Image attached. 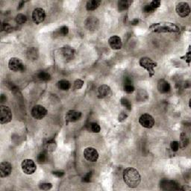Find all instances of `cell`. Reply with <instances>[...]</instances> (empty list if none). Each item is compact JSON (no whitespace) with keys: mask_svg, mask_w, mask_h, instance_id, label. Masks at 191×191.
Segmentation results:
<instances>
[{"mask_svg":"<svg viewBox=\"0 0 191 191\" xmlns=\"http://www.w3.org/2000/svg\"><path fill=\"white\" fill-rule=\"evenodd\" d=\"M123 180L130 188H135L140 185L141 176L138 170L133 167H128L123 172Z\"/></svg>","mask_w":191,"mask_h":191,"instance_id":"cell-1","label":"cell"},{"mask_svg":"<svg viewBox=\"0 0 191 191\" xmlns=\"http://www.w3.org/2000/svg\"><path fill=\"white\" fill-rule=\"evenodd\" d=\"M21 167L23 173L26 175H32L37 169L35 163L32 159L23 160L21 163Z\"/></svg>","mask_w":191,"mask_h":191,"instance_id":"cell-2","label":"cell"},{"mask_svg":"<svg viewBox=\"0 0 191 191\" xmlns=\"http://www.w3.org/2000/svg\"><path fill=\"white\" fill-rule=\"evenodd\" d=\"M12 120V112L9 108L2 105L0 107V123L6 124L10 123Z\"/></svg>","mask_w":191,"mask_h":191,"instance_id":"cell-3","label":"cell"},{"mask_svg":"<svg viewBox=\"0 0 191 191\" xmlns=\"http://www.w3.org/2000/svg\"><path fill=\"white\" fill-rule=\"evenodd\" d=\"M8 67L12 71L23 72L25 70V66L20 58H11L8 62Z\"/></svg>","mask_w":191,"mask_h":191,"instance_id":"cell-4","label":"cell"},{"mask_svg":"<svg viewBox=\"0 0 191 191\" xmlns=\"http://www.w3.org/2000/svg\"><path fill=\"white\" fill-rule=\"evenodd\" d=\"M47 114V110L45 107L40 105H37L34 106L32 110V115L34 119L37 120H40L44 119Z\"/></svg>","mask_w":191,"mask_h":191,"instance_id":"cell-5","label":"cell"},{"mask_svg":"<svg viewBox=\"0 0 191 191\" xmlns=\"http://www.w3.org/2000/svg\"><path fill=\"white\" fill-rule=\"evenodd\" d=\"M139 123L143 128H151L155 125V119L149 113H143L139 118Z\"/></svg>","mask_w":191,"mask_h":191,"instance_id":"cell-6","label":"cell"},{"mask_svg":"<svg viewBox=\"0 0 191 191\" xmlns=\"http://www.w3.org/2000/svg\"><path fill=\"white\" fill-rule=\"evenodd\" d=\"M84 157L90 162H96L99 159V153L93 147H87L84 151Z\"/></svg>","mask_w":191,"mask_h":191,"instance_id":"cell-7","label":"cell"},{"mask_svg":"<svg viewBox=\"0 0 191 191\" xmlns=\"http://www.w3.org/2000/svg\"><path fill=\"white\" fill-rule=\"evenodd\" d=\"M46 18V12L43 8H37L32 12V20L35 24L43 23Z\"/></svg>","mask_w":191,"mask_h":191,"instance_id":"cell-8","label":"cell"},{"mask_svg":"<svg viewBox=\"0 0 191 191\" xmlns=\"http://www.w3.org/2000/svg\"><path fill=\"white\" fill-rule=\"evenodd\" d=\"M175 11L178 16L181 17H186L190 13V8L188 3L179 2L175 7Z\"/></svg>","mask_w":191,"mask_h":191,"instance_id":"cell-9","label":"cell"},{"mask_svg":"<svg viewBox=\"0 0 191 191\" xmlns=\"http://www.w3.org/2000/svg\"><path fill=\"white\" fill-rule=\"evenodd\" d=\"M12 172V166L10 163L3 161L0 163V176L1 178H6L11 175Z\"/></svg>","mask_w":191,"mask_h":191,"instance_id":"cell-10","label":"cell"},{"mask_svg":"<svg viewBox=\"0 0 191 191\" xmlns=\"http://www.w3.org/2000/svg\"><path fill=\"white\" fill-rule=\"evenodd\" d=\"M81 117H82V113L80 111L71 110V111H68L66 114L65 120L69 123H75V122L80 120Z\"/></svg>","mask_w":191,"mask_h":191,"instance_id":"cell-11","label":"cell"},{"mask_svg":"<svg viewBox=\"0 0 191 191\" xmlns=\"http://www.w3.org/2000/svg\"><path fill=\"white\" fill-rule=\"evenodd\" d=\"M99 22L96 17H90L86 20L85 27L89 31H95L99 27Z\"/></svg>","mask_w":191,"mask_h":191,"instance_id":"cell-12","label":"cell"},{"mask_svg":"<svg viewBox=\"0 0 191 191\" xmlns=\"http://www.w3.org/2000/svg\"><path fill=\"white\" fill-rule=\"evenodd\" d=\"M108 44L112 49L118 50L122 47L121 38L117 35H113L108 39Z\"/></svg>","mask_w":191,"mask_h":191,"instance_id":"cell-13","label":"cell"},{"mask_svg":"<svg viewBox=\"0 0 191 191\" xmlns=\"http://www.w3.org/2000/svg\"><path fill=\"white\" fill-rule=\"evenodd\" d=\"M98 94L100 98H106L111 95V90L109 86L103 84L98 89Z\"/></svg>","mask_w":191,"mask_h":191,"instance_id":"cell-14","label":"cell"},{"mask_svg":"<svg viewBox=\"0 0 191 191\" xmlns=\"http://www.w3.org/2000/svg\"><path fill=\"white\" fill-rule=\"evenodd\" d=\"M158 89L161 94H166L170 90V85L166 81L161 79L158 82Z\"/></svg>","mask_w":191,"mask_h":191,"instance_id":"cell-15","label":"cell"},{"mask_svg":"<svg viewBox=\"0 0 191 191\" xmlns=\"http://www.w3.org/2000/svg\"><path fill=\"white\" fill-rule=\"evenodd\" d=\"M140 63L141 67L146 68V70H148L149 71H152V72H153V67H156L155 63H153V62L152 61V60L149 59V58H142V59L140 60Z\"/></svg>","mask_w":191,"mask_h":191,"instance_id":"cell-16","label":"cell"},{"mask_svg":"<svg viewBox=\"0 0 191 191\" xmlns=\"http://www.w3.org/2000/svg\"><path fill=\"white\" fill-rule=\"evenodd\" d=\"M61 54L65 59L71 60L73 59L74 55H75V51L71 47L66 46V47H63L61 49Z\"/></svg>","mask_w":191,"mask_h":191,"instance_id":"cell-17","label":"cell"},{"mask_svg":"<svg viewBox=\"0 0 191 191\" xmlns=\"http://www.w3.org/2000/svg\"><path fill=\"white\" fill-rule=\"evenodd\" d=\"M38 55L39 52L37 48L32 47L29 48L28 49V52H27V58L29 60H31V61H35L38 58Z\"/></svg>","mask_w":191,"mask_h":191,"instance_id":"cell-18","label":"cell"},{"mask_svg":"<svg viewBox=\"0 0 191 191\" xmlns=\"http://www.w3.org/2000/svg\"><path fill=\"white\" fill-rule=\"evenodd\" d=\"M101 4L100 0H90L87 2L86 5V9L87 11H94L98 8Z\"/></svg>","mask_w":191,"mask_h":191,"instance_id":"cell-19","label":"cell"},{"mask_svg":"<svg viewBox=\"0 0 191 191\" xmlns=\"http://www.w3.org/2000/svg\"><path fill=\"white\" fill-rule=\"evenodd\" d=\"M132 1L128 0H120L118 2V11H124L129 8L130 5L132 4Z\"/></svg>","mask_w":191,"mask_h":191,"instance_id":"cell-20","label":"cell"},{"mask_svg":"<svg viewBox=\"0 0 191 191\" xmlns=\"http://www.w3.org/2000/svg\"><path fill=\"white\" fill-rule=\"evenodd\" d=\"M87 128L89 132H93V133H99L101 130L100 125H99L97 123H95V122L89 123L87 124Z\"/></svg>","mask_w":191,"mask_h":191,"instance_id":"cell-21","label":"cell"},{"mask_svg":"<svg viewBox=\"0 0 191 191\" xmlns=\"http://www.w3.org/2000/svg\"><path fill=\"white\" fill-rule=\"evenodd\" d=\"M58 87L61 90H68L71 87V84L67 80H61L58 82Z\"/></svg>","mask_w":191,"mask_h":191,"instance_id":"cell-22","label":"cell"},{"mask_svg":"<svg viewBox=\"0 0 191 191\" xmlns=\"http://www.w3.org/2000/svg\"><path fill=\"white\" fill-rule=\"evenodd\" d=\"M55 148H56V143L54 140L48 141V142L45 144V149L46 151H48V152H52V151H54L55 149Z\"/></svg>","mask_w":191,"mask_h":191,"instance_id":"cell-23","label":"cell"},{"mask_svg":"<svg viewBox=\"0 0 191 191\" xmlns=\"http://www.w3.org/2000/svg\"><path fill=\"white\" fill-rule=\"evenodd\" d=\"M16 23L19 25H23V24L25 23L27 21V17L25 15L23 14V13H19L18 15H17L16 19Z\"/></svg>","mask_w":191,"mask_h":191,"instance_id":"cell-24","label":"cell"},{"mask_svg":"<svg viewBox=\"0 0 191 191\" xmlns=\"http://www.w3.org/2000/svg\"><path fill=\"white\" fill-rule=\"evenodd\" d=\"M37 78L41 81H49L51 79V75L46 72H40L37 74Z\"/></svg>","mask_w":191,"mask_h":191,"instance_id":"cell-25","label":"cell"},{"mask_svg":"<svg viewBox=\"0 0 191 191\" xmlns=\"http://www.w3.org/2000/svg\"><path fill=\"white\" fill-rule=\"evenodd\" d=\"M187 143H188V139H187V136L185 133H182L181 135V142L179 143V146L181 148H185L187 146Z\"/></svg>","mask_w":191,"mask_h":191,"instance_id":"cell-26","label":"cell"},{"mask_svg":"<svg viewBox=\"0 0 191 191\" xmlns=\"http://www.w3.org/2000/svg\"><path fill=\"white\" fill-rule=\"evenodd\" d=\"M1 29L2 31H4L6 33H11V32H13V27H12L9 23H7L2 24Z\"/></svg>","mask_w":191,"mask_h":191,"instance_id":"cell-27","label":"cell"},{"mask_svg":"<svg viewBox=\"0 0 191 191\" xmlns=\"http://www.w3.org/2000/svg\"><path fill=\"white\" fill-rule=\"evenodd\" d=\"M58 35L62 36V37L66 36V35H67L69 33V28L67 26H66V25H63V26L61 27V28L58 29Z\"/></svg>","mask_w":191,"mask_h":191,"instance_id":"cell-28","label":"cell"},{"mask_svg":"<svg viewBox=\"0 0 191 191\" xmlns=\"http://www.w3.org/2000/svg\"><path fill=\"white\" fill-rule=\"evenodd\" d=\"M121 104L123 107H125L127 110H128V111H131V110H132V104H131L130 101L127 99H125V98H122Z\"/></svg>","mask_w":191,"mask_h":191,"instance_id":"cell-29","label":"cell"},{"mask_svg":"<svg viewBox=\"0 0 191 191\" xmlns=\"http://www.w3.org/2000/svg\"><path fill=\"white\" fill-rule=\"evenodd\" d=\"M46 159H47V156H46V152H40L37 156V161H38L39 163H45Z\"/></svg>","mask_w":191,"mask_h":191,"instance_id":"cell-30","label":"cell"},{"mask_svg":"<svg viewBox=\"0 0 191 191\" xmlns=\"http://www.w3.org/2000/svg\"><path fill=\"white\" fill-rule=\"evenodd\" d=\"M124 90L127 93V94H132L135 91V87L132 84H128L124 85Z\"/></svg>","mask_w":191,"mask_h":191,"instance_id":"cell-31","label":"cell"},{"mask_svg":"<svg viewBox=\"0 0 191 191\" xmlns=\"http://www.w3.org/2000/svg\"><path fill=\"white\" fill-rule=\"evenodd\" d=\"M170 147L173 152H177L179 149V143L178 141H172L170 143Z\"/></svg>","mask_w":191,"mask_h":191,"instance_id":"cell-32","label":"cell"},{"mask_svg":"<svg viewBox=\"0 0 191 191\" xmlns=\"http://www.w3.org/2000/svg\"><path fill=\"white\" fill-rule=\"evenodd\" d=\"M83 85H84V81L81 80V79H77V80H75V82H74V88L77 89V90L82 88V87H83Z\"/></svg>","mask_w":191,"mask_h":191,"instance_id":"cell-33","label":"cell"},{"mask_svg":"<svg viewBox=\"0 0 191 191\" xmlns=\"http://www.w3.org/2000/svg\"><path fill=\"white\" fill-rule=\"evenodd\" d=\"M40 189L43 190H50L52 187V185L51 183H42L40 185Z\"/></svg>","mask_w":191,"mask_h":191,"instance_id":"cell-34","label":"cell"},{"mask_svg":"<svg viewBox=\"0 0 191 191\" xmlns=\"http://www.w3.org/2000/svg\"><path fill=\"white\" fill-rule=\"evenodd\" d=\"M149 5L152 6V8H154L155 10H156L158 8H159L160 6H161V1H158V0H154V1H152Z\"/></svg>","mask_w":191,"mask_h":191,"instance_id":"cell-35","label":"cell"},{"mask_svg":"<svg viewBox=\"0 0 191 191\" xmlns=\"http://www.w3.org/2000/svg\"><path fill=\"white\" fill-rule=\"evenodd\" d=\"M155 11V10L154 8H152L150 5H146V6H145V7L143 8V11L145 12V13H153Z\"/></svg>","mask_w":191,"mask_h":191,"instance_id":"cell-36","label":"cell"},{"mask_svg":"<svg viewBox=\"0 0 191 191\" xmlns=\"http://www.w3.org/2000/svg\"><path fill=\"white\" fill-rule=\"evenodd\" d=\"M127 114H125L124 112H122L121 113H120V115H119V117H118V120L120 122H123L125 121V120H126L127 118Z\"/></svg>","mask_w":191,"mask_h":191,"instance_id":"cell-37","label":"cell"},{"mask_svg":"<svg viewBox=\"0 0 191 191\" xmlns=\"http://www.w3.org/2000/svg\"><path fill=\"white\" fill-rule=\"evenodd\" d=\"M91 177H92V173H87V175H85V176L83 177V181L84 182H89L91 179Z\"/></svg>","mask_w":191,"mask_h":191,"instance_id":"cell-38","label":"cell"},{"mask_svg":"<svg viewBox=\"0 0 191 191\" xmlns=\"http://www.w3.org/2000/svg\"><path fill=\"white\" fill-rule=\"evenodd\" d=\"M53 175L57 177V178H61L62 176H63L64 175V173L63 171H55L52 173Z\"/></svg>","mask_w":191,"mask_h":191,"instance_id":"cell-39","label":"cell"},{"mask_svg":"<svg viewBox=\"0 0 191 191\" xmlns=\"http://www.w3.org/2000/svg\"><path fill=\"white\" fill-rule=\"evenodd\" d=\"M6 100H7L6 96H5L4 94H2L1 97H0V101H1V102H5V101H6Z\"/></svg>","mask_w":191,"mask_h":191,"instance_id":"cell-40","label":"cell"},{"mask_svg":"<svg viewBox=\"0 0 191 191\" xmlns=\"http://www.w3.org/2000/svg\"><path fill=\"white\" fill-rule=\"evenodd\" d=\"M24 4H25V2H24L23 1L20 2V5H19V7H18V10H20L24 6Z\"/></svg>","mask_w":191,"mask_h":191,"instance_id":"cell-41","label":"cell"},{"mask_svg":"<svg viewBox=\"0 0 191 191\" xmlns=\"http://www.w3.org/2000/svg\"><path fill=\"white\" fill-rule=\"evenodd\" d=\"M138 22H139V20H137V19H135V20H134L132 22V25H137V24H138Z\"/></svg>","mask_w":191,"mask_h":191,"instance_id":"cell-42","label":"cell"}]
</instances>
